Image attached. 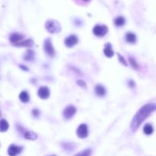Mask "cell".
<instances>
[{
  "label": "cell",
  "instance_id": "6da1fadb",
  "mask_svg": "<svg viewBox=\"0 0 156 156\" xmlns=\"http://www.w3.org/2000/svg\"><path fill=\"white\" fill-rule=\"evenodd\" d=\"M156 110V105L155 104L149 103L146 104L144 106H142L137 113L136 115L133 117V120L130 124V128L133 130V132L136 131L139 127L140 125L143 123L144 120L150 116V114Z\"/></svg>",
  "mask_w": 156,
  "mask_h": 156
},
{
  "label": "cell",
  "instance_id": "7a4b0ae2",
  "mask_svg": "<svg viewBox=\"0 0 156 156\" xmlns=\"http://www.w3.org/2000/svg\"><path fill=\"white\" fill-rule=\"evenodd\" d=\"M46 29L50 34L58 33L61 31V26L58 22L55 20H49L46 22Z\"/></svg>",
  "mask_w": 156,
  "mask_h": 156
},
{
  "label": "cell",
  "instance_id": "3957f363",
  "mask_svg": "<svg viewBox=\"0 0 156 156\" xmlns=\"http://www.w3.org/2000/svg\"><path fill=\"white\" fill-rule=\"evenodd\" d=\"M108 31V28L106 25H95L93 28L94 35L97 37H104L107 35Z\"/></svg>",
  "mask_w": 156,
  "mask_h": 156
},
{
  "label": "cell",
  "instance_id": "277c9868",
  "mask_svg": "<svg viewBox=\"0 0 156 156\" xmlns=\"http://www.w3.org/2000/svg\"><path fill=\"white\" fill-rule=\"evenodd\" d=\"M76 108L73 105H69L66 107L63 111V117L66 120H69L72 118L76 113Z\"/></svg>",
  "mask_w": 156,
  "mask_h": 156
},
{
  "label": "cell",
  "instance_id": "5b68a950",
  "mask_svg": "<svg viewBox=\"0 0 156 156\" xmlns=\"http://www.w3.org/2000/svg\"><path fill=\"white\" fill-rule=\"evenodd\" d=\"M76 135L80 139H85L88 135V127L86 124L79 125L76 130Z\"/></svg>",
  "mask_w": 156,
  "mask_h": 156
},
{
  "label": "cell",
  "instance_id": "8992f818",
  "mask_svg": "<svg viewBox=\"0 0 156 156\" xmlns=\"http://www.w3.org/2000/svg\"><path fill=\"white\" fill-rule=\"evenodd\" d=\"M44 50H45V52L47 53V54H48L50 56H51V57L54 56V48H53L51 40H50V38L46 40L45 42H44Z\"/></svg>",
  "mask_w": 156,
  "mask_h": 156
},
{
  "label": "cell",
  "instance_id": "52a82bcc",
  "mask_svg": "<svg viewBox=\"0 0 156 156\" xmlns=\"http://www.w3.org/2000/svg\"><path fill=\"white\" fill-rule=\"evenodd\" d=\"M78 38L74 35H70V36H69L68 38H66V39H65V45L67 47H69V48L74 47L75 44H78Z\"/></svg>",
  "mask_w": 156,
  "mask_h": 156
},
{
  "label": "cell",
  "instance_id": "ba28073f",
  "mask_svg": "<svg viewBox=\"0 0 156 156\" xmlns=\"http://www.w3.org/2000/svg\"><path fill=\"white\" fill-rule=\"evenodd\" d=\"M38 95L41 99H47L50 96V89L46 86H42L38 89Z\"/></svg>",
  "mask_w": 156,
  "mask_h": 156
},
{
  "label": "cell",
  "instance_id": "9c48e42d",
  "mask_svg": "<svg viewBox=\"0 0 156 156\" xmlns=\"http://www.w3.org/2000/svg\"><path fill=\"white\" fill-rule=\"evenodd\" d=\"M22 150V147L15 145H11L8 149V153L9 156H17L20 154Z\"/></svg>",
  "mask_w": 156,
  "mask_h": 156
},
{
  "label": "cell",
  "instance_id": "30bf717a",
  "mask_svg": "<svg viewBox=\"0 0 156 156\" xmlns=\"http://www.w3.org/2000/svg\"><path fill=\"white\" fill-rule=\"evenodd\" d=\"M23 38H24V35H20V34L18 33H13L10 35L9 41L12 44H18V43L20 42Z\"/></svg>",
  "mask_w": 156,
  "mask_h": 156
},
{
  "label": "cell",
  "instance_id": "8fae6325",
  "mask_svg": "<svg viewBox=\"0 0 156 156\" xmlns=\"http://www.w3.org/2000/svg\"><path fill=\"white\" fill-rule=\"evenodd\" d=\"M104 53L105 56L108 58H111L114 56V53L112 50V47L110 43H107L105 45V49H104Z\"/></svg>",
  "mask_w": 156,
  "mask_h": 156
},
{
  "label": "cell",
  "instance_id": "7c38bea8",
  "mask_svg": "<svg viewBox=\"0 0 156 156\" xmlns=\"http://www.w3.org/2000/svg\"><path fill=\"white\" fill-rule=\"evenodd\" d=\"M95 92L99 97H103L106 95V89L101 85H97L95 87Z\"/></svg>",
  "mask_w": 156,
  "mask_h": 156
},
{
  "label": "cell",
  "instance_id": "4fadbf2b",
  "mask_svg": "<svg viewBox=\"0 0 156 156\" xmlns=\"http://www.w3.org/2000/svg\"><path fill=\"white\" fill-rule=\"evenodd\" d=\"M24 59L26 61L32 62L35 59V52L32 50H28L25 53V56H24Z\"/></svg>",
  "mask_w": 156,
  "mask_h": 156
},
{
  "label": "cell",
  "instance_id": "5bb4252c",
  "mask_svg": "<svg viewBox=\"0 0 156 156\" xmlns=\"http://www.w3.org/2000/svg\"><path fill=\"white\" fill-rule=\"evenodd\" d=\"M19 99H20V101L22 103H28L30 101V96L28 92L23 91L19 95Z\"/></svg>",
  "mask_w": 156,
  "mask_h": 156
},
{
  "label": "cell",
  "instance_id": "9a60e30c",
  "mask_svg": "<svg viewBox=\"0 0 156 156\" xmlns=\"http://www.w3.org/2000/svg\"><path fill=\"white\" fill-rule=\"evenodd\" d=\"M34 44V42L31 39H28L26 40V41H21V42L18 43V44H15V46H18V47H22V46H23V47H31L32 46H33Z\"/></svg>",
  "mask_w": 156,
  "mask_h": 156
},
{
  "label": "cell",
  "instance_id": "2e32d148",
  "mask_svg": "<svg viewBox=\"0 0 156 156\" xmlns=\"http://www.w3.org/2000/svg\"><path fill=\"white\" fill-rule=\"evenodd\" d=\"M24 137L30 140H35L38 138V135L33 131H26L24 133Z\"/></svg>",
  "mask_w": 156,
  "mask_h": 156
},
{
  "label": "cell",
  "instance_id": "e0dca14e",
  "mask_svg": "<svg viewBox=\"0 0 156 156\" xmlns=\"http://www.w3.org/2000/svg\"><path fill=\"white\" fill-rule=\"evenodd\" d=\"M126 41L130 44H135L136 42V36L135 34L128 32L126 35Z\"/></svg>",
  "mask_w": 156,
  "mask_h": 156
},
{
  "label": "cell",
  "instance_id": "ac0fdd59",
  "mask_svg": "<svg viewBox=\"0 0 156 156\" xmlns=\"http://www.w3.org/2000/svg\"><path fill=\"white\" fill-rule=\"evenodd\" d=\"M8 123L5 120V119H2V120H0V132L4 133V132L7 131L8 129Z\"/></svg>",
  "mask_w": 156,
  "mask_h": 156
},
{
  "label": "cell",
  "instance_id": "d6986e66",
  "mask_svg": "<svg viewBox=\"0 0 156 156\" xmlns=\"http://www.w3.org/2000/svg\"><path fill=\"white\" fill-rule=\"evenodd\" d=\"M154 129H153L152 125L151 123H146L143 128V132L145 135H151L152 134Z\"/></svg>",
  "mask_w": 156,
  "mask_h": 156
},
{
  "label": "cell",
  "instance_id": "ffe728a7",
  "mask_svg": "<svg viewBox=\"0 0 156 156\" xmlns=\"http://www.w3.org/2000/svg\"><path fill=\"white\" fill-rule=\"evenodd\" d=\"M125 23H126V20H125L124 18L122 17V16H118V17L116 18L115 20H114V24H115L116 26L121 27L123 26V25H124Z\"/></svg>",
  "mask_w": 156,
  "mask_h": 156
},
{
  "label": "cell",
  "instance_id": "44dd1931",
  "mask_svg": "<svg viewBox=\"0 0 156 156\" xmlns=\"http://www.w3.org/2000/svg\"><path fill=\"white\" fill-rule=\"evenodd\" d=\"M129 61H130V65H131V66L133 68V69H136V70L139 69V64L137 63V62L135 60V59H133V58H132V57H129Z\"/></svg>",
  "mask_w": 156,
  "mask_h": 156
},
{
  "label": "cell",
  "instance_id": "7402d4cb",
  "mask_svg": "<svg viewBox=\"0 0 156 156\" xmlns=\"http://www.w3.org/2000/svg\"><path fill=\"white\" fill-rule=\"evenodd\" d=\"M91 151L90 149H85L84 151H81V152L78 153V154H75L74 156H90Z\"/></svg>",
  "mask_w": 156,
  "mask_h": 156
},
{
  "label": "cell",
  "instance_id": "603a6c76",
  "mask_svg": "<svg viewBox=\"0 0 156 156\" xmlns=\"http://www.w3.org/2000/svg\"><path fill=\"white\" fill-rule=\"evenodd\" d=\"M117 56H118V59H119V61H120V62H121L122 64L124 65L125 66H127V60L124 59V57H123V56H121L120 54H119V53H117Z\"/></svg>",
  "mask_w": 156,
  "mask_h": 156
},
{
  "label": "cell",
  "instance_id": "cb8c5ba5",
  "mask_svg": "<svg viewBox=\"0 0 156 156\" xmlns=\"http://www.w3.org/2000/svg\"><path fill=\"white\" fill-rule=\"evenodd\" d=\"M77 84L79 86H81V87L86 88V84L83 80H78V81H77Z\"/></svg>",
  "mask_w": 156,
  "mask_h": 156
},
{
  "label": "cell",
  "instance_id": "d4e9b609",
  "mask_svg": "<svg viewBox=\"0 0 156 156\" xmlns=\"http://www.w3.org/2000/svg\"><path fill=\"white\" fill-rule=\"evenodd\" d=\"M32 114H33V115L35 116V117H38V116L40 115V111L38 109H34L33 111H32Z\"/></svg>",
  "mask_w": 156,
  "mask_h": 156
},
{
  "label": "cell",
  "instance_id": "484cf974",
  "mask_svg": "<svg viewBox=\"0 0 156 156\" xmlns=\"http://www.w3.org/2000/svg\"><path fill=\"white\" fill-rule=\"evenodd\" d=\"M128 85L130 88H134L136 86V83L133 81V80H130L128 81Z\"/></svg>",
  "mask_w": 156,
  "mask_h": 156
},
{
  "label": "cell",
  "instance_id": "4316f807",
  "mask_svg": "<svg viewBox=\"0 0 156 156\" xmlns=\"http://www.w3.org/2000/svg\"><path fill=\"white\" fill-rule=\"evenodd\" d=\"M20 68H21V69H23V70H25V71L28 70V68H27L25 66H22V65H20Z\"/></svg>",
  "mask_w": 156,
  "mask_h": 156
},
{
  "label": "cell",
  "instance_id": "83f0119b",
  "mask_svg": "<svg viewBox=\"0 0 156 156\" xmlns=\"http://www.w3.org/2000/svg\"><path fill=\"white\" fill-rule=\"evenodd\" d=\"M81 1H82L83 2H90L91 0H81Z\"/></svg>",
  "mask_w": 156,
  "mask_h": 156
},
{
  "label": "cell",
  "instance_id": "f1b7e54d",
  "mask_svg": "<svg viewBox=\"0 0 156 156\" xmlns=\"http://www.w3.org/2000/svg\"><path fill=\"white\" fill-rule=\"evenodd\" d=\"M50 156H56V155H50Z\"/></svg>",
  "mask_w": 156,
  "mask_h": 156
}]
</instances>
